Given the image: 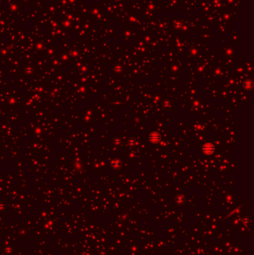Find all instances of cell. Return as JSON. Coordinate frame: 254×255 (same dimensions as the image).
I'll list each match as a JSON object with an SVG mask.
<instances>
[{"label": "cell", "mask_w": 254, "mask_h": 255, "mask_svg": "<svg viewBox=\"0 0 254 255\" xmlns=\"http://www.w3.org/2000/svg\"><path fill=\"white\" fill-rule=\"evenodd\" d=\"M203 151L205 154H212L214 152V147H213V145L211 144H206L204 146L203 148Z\"/></svg>", "instance_id": "6da1fadb"}, {"label": "cell", "mask_w": 254, "mask_h": 255, "mask_svg": "<svg viewBox=\"0 0 254 255\" xmlns=\"http://www.w3.org/2000/svg\"><path fill=\"white\" fill-rule=\"evenodd\" d=\"M159 135L157 134V133H152L151 135H150V139H151L152 142H158L159 140Z\"/></svg>", "instance_id": "7a4b0ae2"}]
</instances>
